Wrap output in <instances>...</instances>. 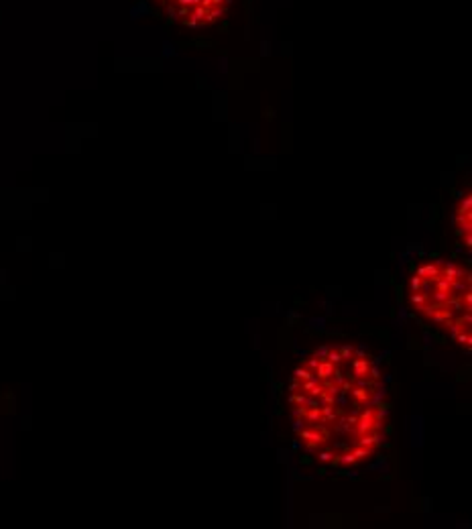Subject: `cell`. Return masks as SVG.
<instances>
[{
    "mask_svg": "<svg viewBox=\"0 0 472 529\" xmlns=\"http://www.w3.org/2000/svg\"><path fill=\"white\" fill-rule=\"evenodd\" d=\"M374 422H376V417H374V409L373 407H369V409H365L360 413V417L356 419V433H367V431H374Z\"/></svg>",
    "mask_w": 472,
    "mask_h": 529,
    "instance_id": "obj_1",
    "label": "cell"
},
{
    "mask_svg": "<svg viewBox=\"0 0 472 529\" xmlns=\"http://www.w3.org/2000/svg\"><path fill=\"white\" fill-rule=\"evenodd\" d=\"M334 369H336V366H334L330 360H326V358L320 360V362H318V366H316V375H318L316 378H318V381H326V378H330V377H332Z\"/></svg>",
    "mask_w": 472,
    "mask_h": 529,
    "instance_id": "obj_2",
    "label": "cell"
},
{
    "mask_svg": "<svg viewBox=\"0 0 472 529\" xmlns=\"http://www.w3.org/2000/svg\"><path fill=\"white\" fill-rule=\"evenodd\" d=\"M415 275H420L422 279H431L434 281L438 275H440V267L436 265V263H429V265H423V267H420L417 269V273Z\"/></svg>",
    "mask_w": 472,
    "mask_h": 529,
    "instance_id": "obj_3",
    "label": "cell"
},
{
    "mask_svg": "<svg viewBox=\"0 0 472 529\" xmlns=\"http://www.w3.org/2000/svg\"><path fill=\"white\" fill-rule=\"evenodd\" d=\"M369 366H371V362L367 360V358H354L352 360V371H354V377L358 378V377H367V373H369Z\"/></svg>",
    "mask_w": 472,
    "mask_h": 529,
    "instance_id": "obj_4",
    "label": "cell"
},
{
    "mask_svg": "<svg viewBox=\"0 0 472 529\" xmlns=\"http://www.w3.org/2000/svg\"><path fill=\"white\" fill-rule=\"evenodd\" d=\"M305 419H307V424H309V426H314V424L322 422V411H320V407H307Z\"/></svg>",
    "mask_w": 472,
    "mask_h": 529,
    "instance_id": "obj_5",
    "label": "cell"
},
{
    "mask_svg": "<svg viewBox=\"0 0 472 529\" xmlns=\"http://www.w3.org/2000/svg\"><path fill=\"white\" fill-rule=\"evenodd\" d=\"M350 393H352V397H354L358 403H362V401L367 403V401H369V391H367L365 387H352V391H350Z\"/></svg>",
    "mask_w": 472,
    "mask_h": 529,
    "instance_id": "obj_6",
    "label": "cell"
},
{
    "mask_svg": "<svg viewBox=\"0 0 472 529\" xmlns=\"http://www.w3.org/2000/svg\"><path fill=\"white\" fill-rule=\"evenodd\" d=\"M409 302H411L415 307H420V305H423V303H427V302H429V297H427V295H423L422 291H413V293H411V297H409Z\"/></svg>",
    "mask_w": 472,
    "mask_h": 529,
    "instance_id": "obj_7",
    "label": "cell"
},
{
    "mask_svg": "<svg viewBox=\"0 0 472 529\" xmlns=\"http://www.w3.org/2000/svg\"><path fill=\"white\" fill-rule=\"evenodd\" d=\"M326 360H330L334 366H338V364H342V362H344V358L340 356V352H338V350H334V348H330V350H328Z\"/></svg>",
    "mask_w": 472,
    "mask_h": 529,
    "instance_id": "obj_8",
    "label": "cell"
},
{
    "mask_svg": "<svg viewBox=\"0 0 472 529\" xmlns=\"http://www.w3.org/2000/svg\"><path fill=\"white\" fill-rule=\"evenodd\" d=\"M293 375H295V378H299V381H305V378H312V377H316V375H314L312 371H309V369H301V366H299V369H295V373H293Z\"/></svg>",
    "mask_w": 472,
    "mask_h": 529,
    "instance_id": "obj_9",
    "label": "cell"
},
{
    "mask_svg": "<svg viewBox=\"0 0 472 529\" xmlns=\"http://www.w3.org/2000/svg\"><path fill=\"white\" fill-rule=\"evenodd\" d=\"M454 340L458 342V344H466V346H470V330H466V334H464V330L462 332H458V336L454 338Z\"/></svg>",
    "mask_w": 472,
    "mask_h": 529,
    "instance_id": "obj_10",
    "label": "cell"
},
{
    "mask_svg": "<svg viewBox=\"0 0 472 529\" xmlns=\"http://www.w3.org/2000/svg\"><path fill=\"white\" fill-rule=\"evenodd\" d=\"M338 352H340V356H342L344 360L354 358V348H352V346H348V344H346V346H340V350H338Z\"/></svg>",
    "mask_w": 472,
    "mask_h": 529,
    "instance_id": "obj_11",
    "label": "cell"
},
{
    "mask_svg": "<svg viewBox=\"0 0 472 529\" xmlns=\"http://www.w3.org/2000/svg\"><path fill=\"white\" fill-rule=\"evenodd\" d=\"M289 401L295 403V405H305L307 403V395H303V393H295V395L289 397Z\"/></svg>",
    "mask_w": 472,
    "mask_h": 529,
    "instance_id": "obj_12",
    "label": "cell"
},
{
    "mask_svg": "<svg viewBox=\"0 0 472 529\" xmlns=\"http://www.w3.org/2000/svg\"><path fill=\"white\" fill-rule=\"evenodd\" d=\"M422 277L420 275H413L411 279H409V287H411V291H420V287H422Z\"/></svg>",
    "mask_w": 472,
    "mask_h": 529,
    "instance_id": "obj_13",
    "label": "cell"
},
{
    "mask_svg": "<svg viewBox=\"0 0 472 529\" xmlns=\"http://www.w3.org/2000/svg\"><path fill=\"white\" fill-rule=\"evenodd\" d=\"M328 350H330V346H320V348L314 352V356H318L320 360H323V358H326V354H328Z\"/></svg>",
    "mask_w": 472,
    "mask_h": 529,
    "instance_id": "obj_14",
    "label": "cell"
},
{
    "mask_svg": "<svg viewBox=\"0 0 472 529\" xmlns=\"http://www.w3.org/2000/svg\"><path fill=\"white\" fill-rule=\"evenodd\" d=\"M303 429V417H295L293 419V431L295 433H299Z\"/></svg>",
    "mask_w": 472,
    "mask_h": 529,
    "instance_id": "obj_15",
    "label": "cell"
},
{
    "mask_svg": "<svg viewBox=\"0 0 472 529\" xmlns=\"http://www.w3.org/2000/svg\"><path fill=\"white\" fill-rule=\"evenodd\" d=\"M318 458H320V460H322V462H330V460H332V458H334V454H332V452H328V450H326V452H320V454H318Z\"/></svg>",
    "mask_w": 472,
    "mask_h": 529,
    "instance_id": "obj_16",
    "label": "cell"
},
{
    "mask_svg": "<svg viewBox=\"0 0 472 529\" xmlns=\"http://www.w3.org/2000/svg\"><path fill=\"white\" fill-rule=\"evenodd\" d=\"M354 356H356V358H365V356H367V346H358V348L354 350Z\"/></svg>",
    "mask_w": 472,
    "mask_h": 529,
    "instance_id": "obj_17",
    "label": "cell"
},
{
    "mask_svg": "<svg viewBox=\"0 0 472 529\" xmlns=\"http://www.w3.org/2000/svg\"><path fill=\"white\" fill-rule=\"evenodd\" d=\"M367 375H371L374 381H376V378H381V373H379V369H376V366H369V373H367Z\"/></svg>",
    "mask_w": 472,
    "mask_h": 529,
    "instance_id": "obj_18",
    "label": "cell"
},
{
    "mask_svg": "<svg viewBox=\"0 0 472 529\" xmlns=\"http://www.w3.org/2000/svg\"><path fill=\"white\" fill-rule=\"evenodd\" d=\"M318 362H320V358H318V356H312V358H309V360H307V369H314V371H316V366H318Z\"/></svg>",
    "mask_w": 472,
    "mask_h": 529,
    "instance_id": "obj_19",
    "label": "cell"
},
{
    "mask_svg": "<svg viewBox=\"0 0 472 529\" xmlns=\"http://www.w3.org/2000/svg\"><path fill=\"white\" fill-rule=\"evenodd\" d=\"M299 383H301L299 378H293V381H291V385H289V391H291V393H295V391L299 389Z\"/></svg>",
    "mask_w": 472,
    "mask_h": 529,
    "instance_id": "obj_20",
    "label": "cell"
}]
</instances>
